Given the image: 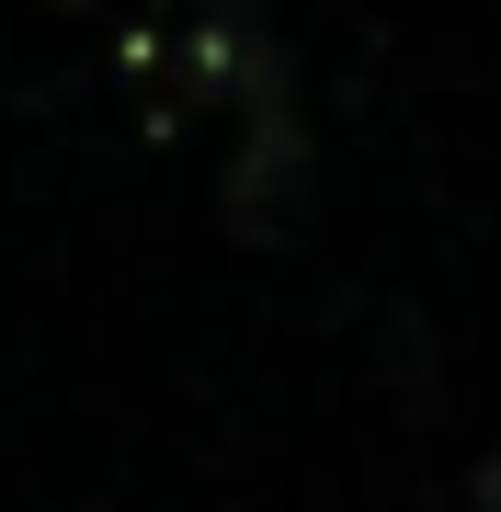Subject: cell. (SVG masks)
Segmentation results:
<instances>
[{
    "label": "cell",
    "mask_w": 501,
    "mask_h": 512,
    "mask_svg": "<svg viewBox=\"0 0 501 512\" xmlns=\"http://www.w3.org/2000/svg\"><path fill=\"white\" fill-rule=\"evenodd\" d=\"M479 512H501V467H479Z\"/></svg>",
    "instance_id": "obj_1"
}]
</instances>
